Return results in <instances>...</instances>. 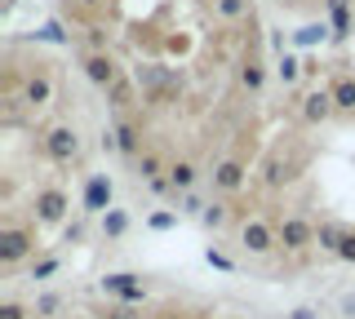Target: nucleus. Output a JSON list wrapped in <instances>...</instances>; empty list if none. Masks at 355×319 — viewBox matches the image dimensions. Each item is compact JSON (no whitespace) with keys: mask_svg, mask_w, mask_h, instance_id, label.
I'll list each match as a JSON object with an SVG mask.
<instances>
[{"mask_svg":"<svg viewBox=\"0 0 355 319\" xmlns=\"http://www.w3.org/2000/svg\"><path fill=\"white\" fill-rule=\"evenodd\" d=\"M40 226H22V222H9L0 230V266L5 271H18L22 262H36L40 257Z\"/></svg>","mask_w":355,"mask_h":319,"instance_id":"f257e3e1","label":"nucleus"},{"mask_svg":"<svg viewBox=\"0 0 355 319\" xmlns=\"http://www.w3.org/2000/svg\"><path fill=\"white\" fill-rule=\"evenodd\" d=\"M71 222V195L62 186H40L31 195V226H67Z\"/></svg>","mask_w":355,"mask_h":319,"instance_id":"f03ea898","label":"nucleus"},{"mask_svg":"<svg viewBox=\"0 0 355 319\" xmlns=\"http://www.w3.org/2000/svg\"><path fill=\"white\" fill-rule=\"evenodd\" d=\"M236 244L249 253V257H271L275 248H280V235H275V222H266V217H244L236 226Z\"/></svg>","mask_w":355,"mask_h":319,"instance_id":"7ed1b4c3","label":"nucleus"},{"mask_svg":"<svg viewBox=\"0 0 355 319\" xmlns=\"http://www.w3.org/2000/svg\"><path fill=\"white\" fill-rule=\"evenodd\" d=\"M40 151H44V160H53V164H76L80 151H85L80 129L76 125H49L44 138H40Z\"/></svg>","mask_w":355,"mask_h":319,"instance_id":"20e7f679","label":"nucleus"},{"mask_svg":"<svg viewBox=\"0 0 355 319\" xmlns=\"http://www.w3.org/2000/svg\"><path fill=\"white\" fill-rule=\"evenodd\" d=\"M275 235L284 253H311L315 248V222L306 213H280L275 217Z\"/></svg>","mask_w":355,"mask_h":319,"instance_id":"39448f33","label":"nucleus"},{"mask_svg":"<svg viewBox=\"0 0 355 319\" xmlns=\"http://www.w3.org/2000/svg\"><path fill=\"white\" fill-rule=\"evenodd\" d=\"M111 200H116V182H111V173H89L85 186H80V213L85 217H103V213L116 208Z\"/></svg>","mask_w":355,"mask_h":319,"instance_id":"423d86ee","label":"nucleus"},{"mask_svg":"<svg viewBox=\"0 0 355 319\" xmlns=\"http://www.w3.org/2000/svg\"><path fill=\"white\" fill-rule=\"evenodd\" d=\"M98 289H103L107 297H120L125 306H138V302H147V280L142 275H133V271H111L98 280Z\"/></svg>","mask_w":355,"mask_h":319,"instance_id":"0eeeda50","label":"nucleus"},{"mask_svg":"<svg viewBox=\"0 0 355 319\" xmlns=\"http://www.w3.org/2000/svg\"><path fill=\"white\" fill-rule=\"evenodd\" d=\"M80 71H85V80L94 84V89H103V93L120 80V75H125L111 49H107V53H89V49H85V53H80Z\"/></svg>","mask_w":355,"mask_h":319,"instance_id":"6e6552de","label":"nucleus"},{"mask_svg":"<svg viewBox=\"0 0 355 319\" xmlns=\"http://www.w3.org/2000/svg\"><path fill=\"white\" fill-rule=\"evenodd\" d=\"M209 182H214L218 195H240L244 186H249V164H244L240 156H227L214 164V173H209Z\"/></svg>","mask_w":355,"mask_h":319,"instance_id":"1a4fd4ad","label":"nucleus"},{"mask_svg":"<svg viewBox=\"0 0 355 319\" xmlns=\"http://www.w3.org/2000/svg\"><path fill=\"white\" fill-rule=\"evenodd\" d=\"M18 98H22V107H27V111H40V107H49V102H53V71H49V67L27 71V75H22Z\"/></svg>","mask_w":355,"mask_h":319,"instance_id":"9d476101","label":"nucleus"},{"mask_svg":"<svg viewBox=\"0 0 355 319\" xmlns=\"http://www.w3.org/2000/svg\"><path fill=\"white\" fill-rule=\"evenodd\" d=\"M338 116V107H333V93H329V84L324 89H311L297 98V120H302L306 129H315V125H329V120Z\"/></svg>","mask_w":355,"mask_h":319,"instance_id":"9b49d317","label":"nucleus"},{"mask_svg":"<svg viewBox=\"0 0 355 319\" xmlns=\"http://www.w3.org/2000/svg\"><path fill=\"white\" fill-rule=\"evenodd\" d=\"M111 134H116V147H120V156H125L129 164L138 160L142 151H147V147H142V125H138L133 116H120L116 125H111Z\"/></svg>","mask_w":355,"mask_h":319,"instance_id":"f8f14e48","label":"nucleus"},{"mask_svg":"<svg viewBox=\"0 0 355 319\" xmlns=\"http://www.w3.org/2000/svg\"><path fill=\"white\" fill-rule=\"evenodd\" d=\"M120 0H62L67 18H85V23H103L107 14H116Z\"/></svg>","mask_w":355,"mask_h":319,"instance_id":"ddd939ff","label":"nucleus"},{"mask_svg":"<svg viewBox=\"0 0 355 319\" xmlns=\"http://www.w3.org/2000/svg\"><path fill=\"white\" fill-rule=\"evenodd\" d=\"M169 164H173V160H164V156H160V151H155V147H147V151H142L138 160H133V178L151 186V182L169 178Z\"/></svg>","mask_w":355,"mask_h":319,"instance_id":"4468645a","label":"nucleus"},{"mask_svg":"<svg viewBox=\"0 0 355 319\" xmlns=\"http://www.w3.org/2000/svg\"><path fill=\"white\" fill-rule=\"evenodd\" d=\"M218 23H253L258 18V5L253 0H209Z\"/></svg>","mask_w":355,"mask_h":319,"instance_id":"2eb2a0df","label":"nucleus"},{"mask_svg":"<svg viewBox=\"0 0 355 319\" xmlns=\"http://www.w3.org/2000/svg\"><path fill=\"white\" fill-rule=\"evenodd\" d=\"M240 89L249 93V98H262V89H266V62L258 58V53H249V58L240 62Z\"/></svg>","mask_w":355,"mask_h":319,"instance_id":"dca6fc26","label":"nucleus"},{"mask_svg":"<svg viewBox=\"0 0 355 319\" xmlns=\"http://www.w3.org/2000/svg\"><path fill=\"white\" fill-rule=\"evenodd\" d=\"M138 93H142V89H138V80H133V75H120V80L107 89L111 111H116V116H129V111H133V102H138Z\"/></svg>","mask_w":355,"mask_h":319,"instance_id":"f3484780","label":"nucleus"},{"mask_svg":"<svg viewBox=\"0 0 355 319\" xmlns=\"http://www.w3.org/2000/svg\"><path fill=\"white\" fill-rule=\"evenodd\" d=\"M169 182H173V191L178 195H187V191H196V186H200V164L196 160H173L169 164Z\"/></svg>","mask_w":355,"mask_h":319,"instance_id":"a211bd4d","label":"nucleus"},{"mask_svg":"<svg viewBox=\"0 0 355 319\" xmlns=\"http://www.w3.org/2000/svg\"><path fill=\"white\" fill-rule=\"evenodd\" d=\"M329 93H333V107H338V116H355V75H333V84H329Z\"/></svg>","mask_w":355,"mask_h":319,"instance_id":"6ab92c4d","label":"nucleus"},{"mask_svg":"<svg viewBox=\"0 0 355 319\" xmlns=\"http://www.w3.org/2000/svg\"><path fill=\"white\" fill-rule=\"evenodd\" d=\"M324 40H333L329 18H315V23H306V27L293 31V49H315V45H324Z\"/></svg>","mask_w":355,"mask_h":319,"instance_id":"aec40b11","label":"nucleus"},{"mask_svg":"<svg viewBox=\"0 0 355 319\" xmlns=\"http://www.w3.org/2000/svg\"><path fill=\"white\" fill-rule=\"evenodd\" d=\"M275 80L293 89L297 80H306V58H297V49H288L284 58H275Z\"/></svg>","mask_w":355,"mask_h":319,"instance_id":"412c9836","label":"nucleus"},{"mask_svg":"<svg viewBox=\"0 0 355 319\" xmlns=\"http://www.w3.org/2000/svg\"><path fill=\"white\" fill-rule=\"evenodd\" d=\"M347 230H351L347 222H333V217H329V222H320V226H315V248H324V253H333V257H338Z\"/></svg>","mask_w":355,"mask_h":319,"instance_id":"4be33fe9","label":"nucleus"},{"mask_svg":"<svg viewBox=\"0 0 355 319\" xmlns=\"http://www.w3.org/2000/svg\"><path fill=\"white\" fill-rule=\"evenodd\" d=\"M98 230H103L107 239H125L129 235V213H125V208H111V213L98 217Z\"/></svg>","mask_w":355,"mask_h":319,"instance_id":"5701e85b","label":"nucleus"},{"mask_svg":"<svg viewBox=\"0 0 355 319\" xmlns=\"http://www.w3.org/2000/svg\"><path fill=\"white\" fill-rule=\"evenodd\" d=\"M58 271H62V257H58V253H40V257L31 262V280H36V284H49Z\"/></svg>","mask_w":355,"mask_h":319,"instance_id":"b1692460","label":"nucleus"},{"mask_svg":"<svg viewBox=\"0 0 355 319\" xmlns=\"http://www.w3.org/2000/svg\"><path fill=\"white\" fill-rule=\"evenodd\" d=\"M227 222H231V204H222V200H214L205 213H200V226L205 230H222Z\"/></svg>","mask_w":355,"mask_h":319,"instance_id":"393cba45","label":"nucleus"},{"mask_svg":"<svg viewBox=\"0 0 355 319\" xmlns=\"http://www.w3.org/2000/svg\"><path fill=\"white\" fill-rule=\"evenodd\" d=\"M31 315L36 319H58L62 315V297L58 293H40L36 302H31Z\"/></svg>","mask_w":355,"mask_h":319,"instance_id":"a878e982","label":"nucleus"},{"mask_svg":"<svg viewBox=\"0 0 355 319\" xmlns=\"http://www.w3.org/2000/svg\"><path fill=\"white\" fill-rule=\"evenodd\" d=\"M89 239V217L80 213V217H71V222L62 226V244H85Z\"/></svg>","mask_w":355,"mask_h":319,"instance_id":"bb28decb","label":"nucleus"},{"mask_svg":"<svg viewBox=\"0 0 355 319\" xmlns=\"http://www.w3.org/2000/svg\"><path fill=\"white\" fill-rule=\"evenodd\" d=\"M205 200H200V195L196 191H187V195H178V213H182V217H196V222H200V213H205Z\"/></svg>","mask_w":355,"mask_h":319,"instance_id":"cd10ccee","label":"nucleus"},{"mask_svg":"<svg viewBox=\"0 0 355 319\" xmlns=\"http://www.w3.org/2000/svg\"><path fill=\"white\" fill-rule=\"evenodd\" d=\"M333 45H347L351 40V31H355V14H342V18H333Z\"/></svg>","mask_w":355,"mask_h":319,"instance_id":"c85d7f7f","label":"nucleus"},{"mask_svg":"<svg viewBox=\"0 0 355 319\" xmlns=\"http://www.w3.org/2000/svg\"><path fill=\"white\" fill-rule=\"evenodd\" d=\"M178 217H182L178 208H160V213H151V217H147V226H151V230H173V226H178Z\"/></svg>","mask_w":355,"mask_h":319,"instance_id":"c756f323","label":"nucleus"},{"mask_svg":"<svg viewBox=\"0 0 355 319\" xmlns=\"http://www.w3.org/2000/svg\"><path fill=\"white\" fill-rule=\"evenodd\" d=\"M205 262H209V266H218V271H236V262H231L218 244H209V248H205Z\"/></svg>","mask_w":355,"mask_h":319,"instance_id":"7c9ffc66","label":"nucleus"},{"mask_svg":"<svg viewBox=\"0 0 355 319\" xmlns=\"http://www.w3.org/2000/svg\"><path fill=\"white\" fill-rule=\"evenodd\" d=\"M0 319H31V306H22V302H0Z\"/></svg>","mask_w":355,"mask_h":319,"instance_id":"2f4dec72","label":"nucleus"},{"mask_svg":"<svg viewBox=\"0 0 355 319\" xmlns=\"http://www.w3.org/2000/svg\"><path fill=\"white\" fill-rule=\"evenodd\" d=\"M355 0H324V18H329V23H333V18H342V14H355Z\"/></svg>","mask_w":355,"mask_h":319,"instance_id":"473e14b6","label":"nucleus"},{"mask_svg":"<svg viewBox=\"0 0 355 319\" xmlns=\"http://www.w3.org/2000/svg\"><path fill=\"white\" fill-rule=\"evenodd\" d=\"M338 262H347V266H355V226L347 230V239H342V248H338Z\"/></svg>","mask_w":355,"mask_h":319,"instance_id":"72a5a7b5","label":"nucleus"},{"mask_svg":"<svg viewBox=\"0 0 355 319\" xmlns=\"http://www.w3.org/2000/svg\"><path fill=\"white\" fill-rule=\"evenodd\" d=\"M288 319H320V311H315V306H293Z\"/></svg>","mask_w":355,"mask_h":319,"instance_id":"f704fd0d","label":"nucleus"},{"mask_svg":"<svg viewBox=\"0 0 355 319\" xmlns=\"http://www.w3.org/2000/svg\"><path fill=\"white\" fill-rule=\"evenodd\" d=\"M342 315L355 319V293H342Z\"/></svg>","mask_w":355,"mask_h":319,"instance_id":"c9c22d12","label":"nucleus"},{"mask_svg":"<svg viewBox=\"0 0 355 319\" xmlns=\"http://www.w3.org/2000/svg\"><path fill=\"white\" fill-rule=\"evenodd\" d=\"M107 319H133V311H129L125 302H120V306H111V311H107Z\"/></svg>","mask_w":355,"mask_h":319,"instance_id":"e433bc0d","label":"nucleus"}]
</instances>
